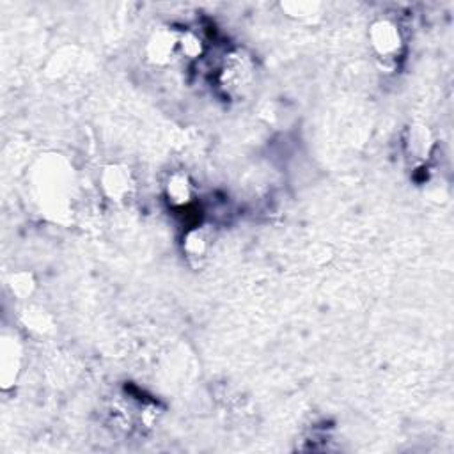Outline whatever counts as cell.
I'll list each match as a JSON object with an SVG mask.
<instances>
[{"label":"cell","mask_w":454,"mask_h":454,"mask_svg":"<svg viewBox=\"0 0 454 454\" xmlns=\"http://www.w3.org/2000/svg\"><path fill=\"white\" fill-rule=\"evenodd\" d=\"M371 39H373V47L377 48L378 54L385 59L396 55L400 50V32L388 22H380L374 25Z\"/></svg>","instance_id":"6da1fadb"},{"label":"cell","mask_w":454,"mask_h":454,"mask_svg":"<svg viewBox=\"0 0 454 454\" xmlns=\"http://www.w3.org/2000/svg\"><path fill=\"white\" fill-rule=\"evenodd\" d=\"M169 197L172 199L178 204H183L187 202L188 197H190V188H188L187 181L183 178H176L169 183Z\"/></svg>","instance_id":"7a4b0ae2"}]
</instances>
